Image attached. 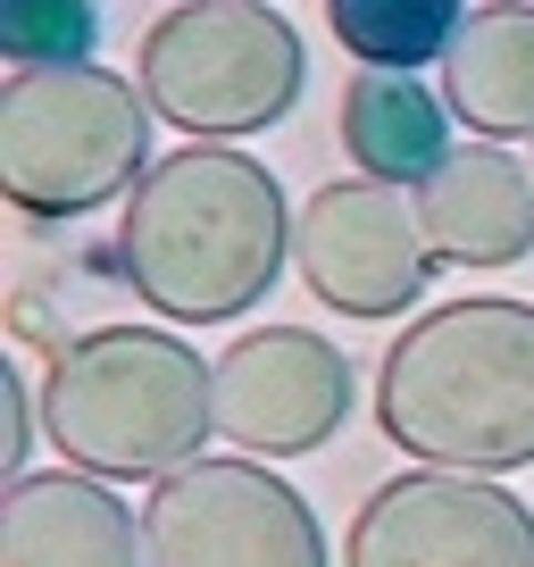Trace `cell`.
<instances>
[{
    "label": "cell",
    "instance_id": "9c48e42d",
    "mask_svg": "<svg viewBox=\"0 0 534 567\" xmlns=\"http://www.w3.org/2000/svg\"><path fill=\"white\" fill-rule=\"evenodd\" d=\"M351 409V359L309 326H250L217 359V434L250 460H301L335 443Z\"/></svg>",
    "mask_w": 534,
    "mask_h": 567
},
{
    "label": "cell",
    "instance_id": "277c9868",
    "mask_svg": "<svg viewBox=\"0 0 534 567\" xmlns=\"http://www.w3.org/2000/svg\"><path fill=\"white\" fill-rule=\"evenodd\" d=\"M151 142V101L109 68H18L0 92V184L25 217H84L134 200Z\"/></svg>",
    "mask_w": 534,
    "mask_h": 567
},
{
    "label": "cell",
    "instance_id": "e0dca14e",
    "mask_svg": "<svg viewBox=\"0 0 534 567\" xmlns=\"http://www.w3.org/2000/svg\"><path fill=\"white\" fill-rule=\"evenodd\" d=\"M526 176H534V151H526Z\"/></svg>",
    "mask_w": 534,
    "mask_h": 567
},
{
    "label": "cell",
    "instance_id": "5b68a950",
    "mask_svg": "<svg viewBox=\"0 0 534 567\" xmlns=\"http://www.w3.org/2000/svg\"><path fill=\"white\" fill-rule=\"evenodd\" d=\"M301 34L285 9H167L143 34L134 84H143L151 117H167L193 142H234L276 125L301 101Z\"/></svg>",
    "mask_w": 534,
    "mask_h": 567
},
{
    "label": "cell",
    "instance_id": "5bb4252c",
    "mask_svg": "<svg viewBox=\"0 0 534 567\" xmlns=\"http://www.w3.org/2000/svg\"><path fill=\"white\" fill-rule=\"evenodd\" d=\"M326 25H335V42L368 75H410V68H427V59H451V42H460L468 18L451 0H335Z\"/></svg>",
    "mask_w": 534,
    "mask_h": 567
},
{
    "label": "cell",
    "instance_id": "30bf717a",
    "mask_svg": "<svg viewBox=\"0 0 534 567\" xmlns=\"http://www.w3.org/2000/svg\"><path fill=\"white\" fill-rule=\"evenodd\" d=\"M410 200L434 267H510L534 250V176L493 142L451 151Z\"/></svg>",
    "mask_w": 534,
    "mask_h": 567
},
{
    "label": "cell",
    "instance_id": "3957f363",
    "mask_svg": "<svg viewBox=\"0 0 534 567\" xmlns=\"http://www.w3.org/2000/svg\"><path fill=\"white\" fill-rule=\"evenodd\" d=\"M217 425V368L160 326H101L51 351L42 434L75 476H176Z\"/></svg>",
    "mask_w": 534,
    "mask_h": 567
},
{
    "label": "cell",
    "instance_id": "6da1fadb",
    "mask_svg": "<svg viewBox=\"0 0 534 567\" xmlns=\"http://www.w3.org/2000/svg\"><path fill=\"white\" fill-rule=\"evenodd\" d=\"M376 425L427 467L510 476L534 460V301H443L376 368Z\"/></svg>",
    "mask_w": 534,
    "mask_h": 567
},
{
    "label": "cell",
    "instance_id": "8fae6325",
    "mask_svg": "<svg viewBox=\"0 0 534 567\" xmlns=\"http://www.w3.org/2000/svg\"><path fill=\"white\" fill-rule=\"evenodd\" d=\"M0 567H143V526L101 476H25L0 509Z\"/></svg>",
    "mask_w": 534,
    "mask_h": 567
},
{
    "label": "cell",
    "instance_id": "9a60e30c",
    "mask_svg": "<svg viewBox=\"0 0 534 567\" xmlns=\"http://www.w3.org/2000/svg\"><path fill=\"white\" fill-rule=\"evenodd\" d=\"M0 42H9L18 68H92L101 18H92V9H59V0H34V9H9V18H0Z\"/></svg>",
    "mask_w": 534,
    "mask_h": 567
},
{
    "label": "cell",
    "instance_id": "52a82bcc",
    "mask_svg": "<svg viewBox=\"0 0 534 567\" xmlns=\"http://www.w3.org/2000/svg\"><path fill=\"white\" fill-rule=\"evenodd\" d=\"M342 567H534V509L493 476L410 467L359 501Z\"/></svg>",
    "mask_w": 534,
    "mask_h": 567
},
{
    "label": "cell",
    "instance_id": "7a4b0ae2",
    "mask_svg": "<svg viewBox=\"0 0 534 567\" xmlns=\"http://www.w3.org/2000/svg\"><path fill=\"white\" fill-rule=\"evenodd\" d=\"M117 259L125 284L167 318H243L292 259V209L250 151L193 142L134 184Z\"/></svg>",
    "mask_w": 534,
    "mask_h": 567
},
{
    "label": "cell",
    "instance_id": "ba28073f",
    "mask_svg": "<svg viewBox=\"0 0 534 567\" xmlns=\"http://www.w3.org/2000/svg\"><path fill=\"white\" fill-rule=\"evenodd\" d=\"M292 267L342 318H401L427 292L434 250L418 234V200L392 184H318L292 209Z\"/></svg>",
    "mask_w": 534,
    "mask_h": 567
},
{
    "label": "cell",
    "instance_id": "2e32d148",
    "mask_svg": "<svg viewBox=\"0 0 534 567\" xmlns=\"http://www.w3.org/2000/svg\"><path fill=\"white\" fill-rule=\"evenodd\" d=\"M34 417H42V409L25 401V375L0 368V467H9V484H25V460H34Z\"/></svg>",
    "mask_w": 534,
    "mask_h": 567
},
{
    "label": "cell",
    "instance_id": "8992f818",
    "mask_svg": "<svg viewBox=\"0 0 534 567\" xmlns=\"http://www.w3.org/2000/svg\"><path fill=\"white\" fill-rule=\"evenodd\" d=\"M143 567H326V534L259 460H193L143 501Z\"/></svg>",
    "mask_w": 534,
    "mask_h": 567
},
{
    "label": "cell",
    "instance_id": "7c38bea8",
    "mask_svg": "<svg viewBox=\"0 0 534 567\" xmlns=\"http://www.w3.org/2000/svg\"><path fill=\"white\" fill-rule=\"evenodd\" d=\"M443 109L484 142L534 134V9H468L443 59Z\"/></svg>",
    "mask_w": 534,
    "mask_h": 567
},
{
    "label": "cell",
    "instance_id": "4fadbf2b",
    "mask_svg": "<svg viewBox=\"0 0 534 567\" xmlns=\"http://www.w3.org/2000/svg\"><path fill=\"white\" fill-rule=\"evenodd\" d=\"M342 151L368 167V184H427L451 159V109L418 75H351L342 84Z\"/></svg>",
    "mask_w": 534,
    "mask_h": 567
}]
</instances>
